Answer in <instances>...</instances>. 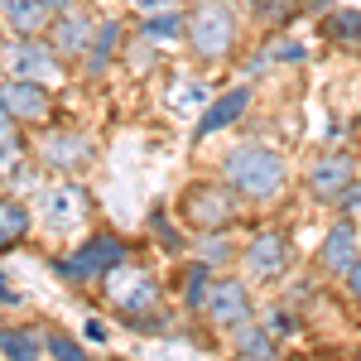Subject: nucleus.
Instances as JSON below:
<instances>
[{"label": "nucleus", "instance_id": "c85d7f7f", "mask_svg": "<svg viewBox=\"0 0 361 361\" xmlns=\"http://www.w3.org/2000/svg\"><path fill=\"white\" fill-rule=\"evenodd\" d=\"M342 217H361V178H352L342 193Z\"/></svg>", "mask_w": 361, "mask_h": 361}, {"label": "nucleus", "instance_id": "20e7f679", "mask_svg": "<svg viewBox=\"0 0 361 361\" xmlns=\"http://www.w3.org/2000/svg\"><path fill=\"white\" fill-rule=\"evenodd\" d=\"M0 68L10 78H25V82H49L58 73V54L39 34H15V39L0 44Z\"/></svg>", "mask_w": 361, "mask_h": 361}, {"label": "nucleus", "instance_id": "423d86ee", "mask_svg": "<svg viewBox=\"0 0 361 361\" xmlns=\"http://www.w3.org/2000/svg\"><path fill=\"white\" fill-rule=\"evenodd\" d=\"M121 265H126V241L111 236V231H102V236H92L87 246H78L73 260H63V265H58V275H68V279H97V275L121 270Z\"/></svg>", "mask_w": 361, "mask_h": 361}, {"label": "nucleus", "instance_id": "0eeeda50", "mask_svg": "<svg viewBox=\"0 0 361 361\" xmlns=\"http://www.w3.org/2000/svg\"><path fill=\"white\" fill-rule=\"evenodd\" d=\"M0 111L10 116L15 126H39V121H49V111H54V97H49L44 82L10 78V82L0 87Z\"/></svg>", "mask_w": 361, "mask_h": 361}, {"label": "nucleus", "instance_id": "5701e85b", "mask_svg": "<svg viewBox=\"0 0 361 361\" xmlns=\"http://www.w3.org/2000/svg\"><path fill=\"white\" fill-rule=\"evenodd\" d=\"M183 299H188V308H202V299H207V265H193L183 275Z\"/></svg>", "mask_w": 361, "mask_h": 361}, {"label": "nucleus", "instance_id": "a878e982", "mask_svg": "<svg viewBox=\"0 0 361 361\" xmlns=\"http://www.w3.org/2000/svg\"><path fill=\"white\" fill-rule=\"evenodd\" d=\"M20 154V130H15V121L0 111V164H10Z\"/></svg>", "mask_w": 361, "mask_h": 361}, {"label": "nucleus", "instance_id": "f03ea898", "mask_svg": "<svg viewBox=\"0 0 361 361\" xmlns=\"http://www.w3.org/2000/svg\"><path fill=\"white\" fill-rule=\"evenodd\" d=\"M236 25H241V15H236L231 0H202L193 15L183 20V39L193 44L197 58L217 63V58L231 54V44H236Z\"/></svg>", "mask_w": 361, "mask_h": 361}, {"label": "nucleus", "instance_id": "7c9ffc66", "mask_svg": "<svg viewBox=\"0 0 361 361\" xmlns=\"http://www.w3.org/2000/svg\"><path fill=\"white\" fill-rule=\"evenodd\" d=\"M130 5H135V10H145V15H154V10H169L173 0H130Z\"/></svg>", "mask_w": 361, "mask_h": 361}, {"label": "nucleus", "instance_id": "72a5a7b5", "mask_svg": "<svg viewBox=\"0 0 361 361\" xmlns=\"http://www.w3.org/2000/svg\"><path fill=\"white\" fill-rule=\"evenodd\" d=\"M357 361H361V352H357Z\"/></svg>", "mask_w": 361, "mask_h": 361}, {"label": "nucleus", "instance_id": "393cba45", "mask_svg": "<svg viewBox=\"0 0 361 361\" xmlns=\"http://www.w3.org/2000/svg\"><path fill=\"white\" fill-rule=\"evenodd\" d=\"M226 236L222 231H202V236H197V255H202V265H217V260H226Z\"/></svg>", "mask_w": 361, "mask_h": 361}, {"label": "nucleus", "instance_id": "dca6fc26", "mask_svg": "<svg viewBox=\"0 0 361 361\" xmlns=\"http://www.w3.org/2000/svg\"><path fill=\"white\" fill-rule=\"evenodd\" d=\"M250 106V87H231V92H222L207 111H202V121H197V140L202 135H217V130H226L231 121H241Z\"/></svg>", "mask_w": 361, "mask_h": 361}, {"label": "nucleus", "instance_id": "cd10ccee", "mask_svg": "<svg viewBox=\"0 0 361 361\" xmlns=\"http://www.w3.org/2000/svg\"><path fill=\"white\" fill-rule=\"evenodd\" d=\"M255 5V15H265V20H284L289 10H294V0H250Z\"/></svg>", "mask_w": 361, "mask_h": 361}, {"label": "nucleus", "instance_id": "f257e3e1", "mask_svg": "<svg viewBox=\"0 0 361 361\" xmlns=\"http://www.w3.org/2000/svg\"><path fill=\"white\" fill-rule=\"evenodd\" d=\"M222 173H226V183L241 197H250V202H270V197H279L284 183H289L284 159H279L275 149H265V145H236L222 159Z\"/></svg>", "mask_w": 361, "mask_h": 361}, {"label": "nucleus", "instance_id": "1a4fd4ad", "mask_svg": "<svg viewBox=\"0 0 361 361\" xmlns=\"http://www.w3.org/2000/svg\"><path fill=\"white\" fill-rule=\"evenodd\" d=\"M39 217L54 231H68V226H78L87 217V193L78 183H54V188L39 193Z\"/></svg>", "mask_w": 361, "mask_h": 361}, {"label": "nucleus", "instance_id": "f8f14e48", "mask_svg": "<svg viewBox=\"0 0 361 361\" xmlns=\"http://www.w3.org/2000/svg\"><path fill=\"white\" fill-rule=\"evenodd\" d=\"M246 270L255 279H279L289 270V241H284L279 231H260L246 246Z\"/></svg>", "mask_w": 361, "mask_h": 361}, {"label": "nucleus", "instance_id": "bb28decb", "mask_svg": "<svg viewBox=\"0 0 361 361\" xmlns=\"http://www.w3.org/2000/svg\"><path fill=\"white\" fill-rule=\"evenodd\" d=\"M173 106H178V111H197V106H207V92H202V87H173Z\"/></svg>", "mask_w": 361, "mask_h": 361}, {"label": "nucleus", "instance_id": "a211bd4d", "mask_svg": "<svg viewBox=\"0 0 361 361\" xmlns=\"http://www.w3.org/2000/svg\"><path fill=\"white\" fill-rule=\"evenodd\" d=\"M116 44H121V25H116V20H102L97 34H92V44H87V73H106Z\"/></svg>", "mask_w": 361, "mask_h": 361}, {"label": "nucleus", "instance_id": "39448f33", "mask_svg": "<svg viewBox=\"0 0 361 361\" xmlns=\"http://www.w3.org/2000/svg\"><path fill=\"white\" fill-rule=\"evenodd\" d=\"M111 304L121 308V318L126 323H135V328H159V284L149 275H140V270H111Z\"/></svg>", "mask_w": 361, "mask_h": 361}, {"label": "nucleus", "instance_id": "c756f323", "mask_svg": "<svg viewBox=\"0 0 361 361\" xmlns=\"http://www.w3.org/2000/svg\"><path fill=\"white\" fill-rule=\"evenodd\" d=\"M347 289H352V294L361 299V255L352 260V270H347Z\"/></svg>", "mask_w": 361, "mask_h": 361}, {"label": "nucleus", "instance_id": "4be33fe9", "mask_svg": "<svg viewBox=\"0 0 361 361\" xmlns=\"http://www.w3.org/2000/svg\"><path fill=\"white\" fill-rule=\"evenodd\" d=\"M328 34L337 44H361V10H337L328 20Z\"/></svg>", "mask_w": 361, "mask_h": 361}, {"label": "nucleus", "instance_id": "f3484780", "mask_svg": "<svg viewBox=\"0 0 361 361\" xmlns=\"http://www.w3.org/2000/svg\"><path fill=\"white\" fill-rule=\"evenodd\" d=\"M231 352L241 361H275V333L270 323H236L231 328Z\"/></svg>", "mask_w": 361, "mask_h": 361}, {"label": "nucleus", "instance_id": "412c9836", "mask_svg": "<svg viewBox=\"0 0 361 361\" xmlns=\"http://www.w3.org/2000/svg\"><path fill=\"white\" fill-rule=\"evenodd\" d=\"M149 44L154 39H183V20L173 15V10H154V15H145V29H140Z\"/></svg>", "mask_w": 361, "mask_h": 361}, {"label": "nucleus", "instance_id": "9b49d317", "mask_svg": "<svg viewBox=\"0 0 361 361\" xmlns=\"http://www.w3.org/2000/svg\"><path fill=\"white\" fill-rule=\"evenodd\" d=\"M207 318L217 323V328H236V323H246L250 318V294L246 284H236V279H222V284H207Z\"/></svg>", "mask_w": 361, "mask_h": 361}, {"label": "nucleus", "instance_id": "2f4dec72", "mask_svg": "<svg viewBox=\"0 0 361 361\" xmlns=\"http://www.w3.org/2000/svg\"><path fill=\"white\" fill-rule=\"evenodd\" d=\"M87 337H92V342H106V328H102V323L92 318V323H87Z\"/></svg>", "mask_w": 361, "mask_h": 361}, {"label": "nucleus", "instance_id": "4468645a", "mask_svg": "<svg viewBox=\"0 0 361 361\" xmlns=\"http://www.w3.org/2000/svg\"><path fill=\"white\" fill-rule=\"evenodd\" d=\"M0 25L10 34H44L54 25V10L44 0H0Z\"/></svg>", "mask_w": 361, "mask_h": 361}, {"label": "nucleus", "instance_id": "aec40b11", "mask_svg": "<svg viewBox=\"0 0 361 361\" xmlns=\"http://www.w3.org/2000/svg\"><path fill=\"white\" fill-rule=\"evenodd\" d=\"M29 231V212L15 202V197H0V250L5 246H20Z\"/></svg>", "mask_w": 361, "mask_h": 361}, {"label": "nucleus", "instance_id": "473e14b6", "mask_svg": "<svg viewBox=\"0 0 361 361\" xmlns=\"http://www.w3.org/2000/svg\"><path fill=\"white\" fill-rule=\"evenodd\" d=\"M44 5H49V10H54V15H58V10H68L73 0H44Z\"/></svg>", "mask_w": 361, "mask_h": 361}, {"label": "nucleus", "instance_id": "7ed1b4c3", "mask_svg": "<svg viewBox=\"0 0 361 361\" xmlns=\"http://www.w3.org/2000/svg\"><path fill=\"white\" fill-rule=\"evenodd\" d=\"M178 217L183 226H193L197 236L202 231H226V226H236V188L231 183H193V188H183L178 193Z\"/></svg>", "mask_w": 361, "mask_h": 361}, {"label": "nucleus", "instance_id": "b1692460", "mask_svg": "<svg viewBox=\"0 0 361 361\" xmlns=\"http://www.w3.org/2000/svg\"><path fill=\"white\" fill-rule=\"evenodd\" d=\"M44 347L54 352V361H87V352L68 333H49V337H44Z\"/></svg>", "mask_w": 361, "mask_h": 361}, {"label": "nucleus", "instance_id": "ddd939ff", "mask_svg": "<svg viewBox=\"0 0 361 361\" xmlns=\"http://www.w3.org/2000/svg\"><path fill=\"white\" fill-rule=\"evenodd\" d=\"M49 34H54V54L58 58H78V54H87V44H92L97 25H92L87 15H68V10H58V20L49 25Z\"/></svg>", "mask_w": 361, "mask_h": 361}, {"label": "nucleus", "instance_id": "2eb2a0df", "mask_svg": "<svg viewBox=\"0 0 361 361\" xmlns=\"http://www.w3.org/2000/svg\"><path fill=\"white\" fill-rule=\"evenodd\" d=\"M352 260H357V226L352 222H337L328 236H323V246H318V265L323 270H333V275H347L352 270Z\"/></svg>", "mask_w": 361, "mask_h": 361}, {"label": "nucleus", "instance_id": "6ab92c4d", "mask_svg": "<svg viewBox=\"0 0 361 361\" xmlns=\"http://www.w3.org/2000/svg\"><path fill=\"white\" fill-rule=\"evenodd\" d=\"M0 357L5 361H39V333L34 328H0Z\"/></svg>", "mask_w": 361, "mask_h": 361}, {"label": "nucleus", "instance_id": "6e6552de", "mask_svg": "<svg viewBox=\"0 0 361 361\" xmlns=\"http://www.w3.org/2000/svg\"><path fill=\"white\" fill-rule=\"evenodd\" d=\"M92 154H97V145H92L87 135H78V130H49V135L34 140V159L49 164V169H58V173L87 164Z\"/></svg>", "mask_w": 361, "mask_h": 361}, {"label": "nucleus", "instance_id": "9d476101", "mask_svg": "<svg viewBox=\"0 0 361 361\" xmlns=\"http://www.w3.org/2000/svg\"><path fill=\"white\" fill-rule=\"evenodd\" d=\"M357 178V159L352 154H323L318 164L308 169V193L313 197H323V202H333V197H342L347 193V183Z\"/></svg>", "mask_w": 361, "mask_h": 361}]
</instances>
